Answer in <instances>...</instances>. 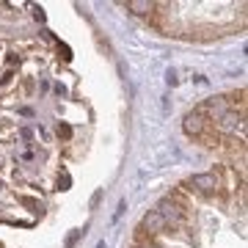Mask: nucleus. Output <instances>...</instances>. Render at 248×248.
<instances>
[{"label": "nucleus", "instance_id": "2", "mask_svg": "<svg viewBox=\"0 0 248 248\" xmlns=\"http://www.w3.org/2000/svg\"><path fill=\"white\" fill-rule=\"evenodd\" d=\"M185 133L187 135H193V138H202L204 135V130H207V119H204V113H202V108H196V110H190V113L185 116Z\"/></svg>", "mask_w": 248, "mask_h": 248}, {"label": "nucleus", "instance_id": "9", "mask_svg": "<svg viewBox=\"0 0 248 248\" xmlns=\"http://www.w3.org/2000/svg\"><path fill=\"white\" fill-rule=\"evenodd\" d=\"M166 80H169V86H177V72L169 69V72H166Z\"/></svg>", "mask_w": 248, "mask_h": 248}, {"label": "nucleus", "instance_id": "8", "mask_svg": "<svg viewBox=\"0 0 248 248\" xmlns=\"http://www.w3.org/2000/svg\"><path fill=\"white\" fill-rule=\"evenodd\" d=\"M58 135H61V138H69L72 127H69V124H58Z\"/></svg>", "mask_w": 248, "mask_h": 248}, {"label": "nucleus", "instance_id": "4", "mask_svg": "<svg viewBox=\"0 0 248 248\" xmlns=\"http://www.w3.org/2000/svg\"><path fill=\"white\" fill-rule=\"evenodd\" d=\"M143 229L149 232V234H157V232L166 229V221H163L157 213H146L143 215Z\"/></svg>", "mask_w": 248, "mask_h": 248}, {"label": "nucleus", "instance_id": "5", "mask_svg": "<svg viewBox=\"0 0 248 248\" xmlns=\"http://www.w3.org/2000/svg\"><path fill=\"white\" fill-rule=\"evenodd\" d=\"M237 124H240V119L234 113H223L221 119L215 122V127H218L221 133H234V130H237Z\"/></svg>", "mask_w": 248, "mask_h": 248}, {"label": "nucleus", "instance_id": "6", "mask_svg": "<svg viewBox=\"0 0 248 248\" xmlns=\"http://www.w3.org/2000/svg\"><path fill=\"white\" fill-rule=\"evenodd\" d=\"M127 9L133 11V14H149L152 9H155V3H149V0H130V3H127Z\"/></svg>", "mask_w": 248, "mask_h": 248}, {"label": "nucleus", "instance_id": "11", "mask_svg": "<svg viewBox=\"0 0 248 248\" xmlns=\"http://www.w3.org/2000/svg\"><path fill=\"white\" fill-rule=\"evenodd\" d=\"M33 17H36V22H45V11L36 9V11H33Z\"/></svg>", "mask_w": 248, "mask_h": 248}, {"label": "nucleus", "instance_id": "3", "mask_svg": "<svg viewBox=\"0 0 248 248\" xmlns=\"http://www.w3.org/2000/svg\"><path fill=\"white\" fill-rule=\"evenodd\" d=\"M190 187H196V190L204 193V196H210V193L218 190V177H215V174H193V177H190Z\"/></svg>", "mask_w": 248, "mask_h": 248}, {"label": "nucleus", "instance_id": "7", "mask_svg": "<svg viewBox=\"0 0 248 248\" xmlns=\"http://www.w3.org/2000/svg\"><path fill=\"white\" fill-rule=\"evenodd\" d=\"M80 234H86V229H75V232H72L69 237H66V246H75V243L80 240Z\"/></svg>", "mask_w": 248, "mask_h": 248}, {"label": "nucleus", "instance_id": "12", "mask_svg": "<svg viewBox=\"0 0 248 248\" xmlns=\"http://www.w3.org/2000/svg\"><path fill=\"white\" fill-rule=\"evenodd\" d=\"M99 199H102V193H94V196H91V207H97Z\"/></svg>", "mask_w": 248, "mask_h": 248}, {"label": "nucleus", "instance_id": "1", "mask_svg": "<svg viewBox=\"0 0 248 248\" xmlns=\"http://www.w3.org/2000/svg\"><path fill=\"white\" fill-rule=\"evenodd\" d=\"M155 213L166 221V226H177L179 221H182V210H179L177 202H171V199H163V202L157 204V210Z\"/></svg>", "mask_w": 248, "mask_h": 248}, {"label": "nucleus", "instance_id": "13", "mask_svg": "<svg viewBox=\"0 0 248 248\" xmlns=\"http://www.w3.org/2000/svg\"><path fill=\"white\" fill-rule=\"evenodd\" d=\"M141 248H155V246H141Z\"/></svg>", "mask_w": 248, "mask_h": 248}, {"label": "nucleus", "instance_id": "10", "mask_svg": "<svg viewBox=\"0 0 248 248\" xmlns=\"http://www.w3.org/2000/svg\"><path fill=\"white\" fill-rule=\"evenodd\" d=\"M66 185H69V177H66V174H63V177H58V187H61V190H66Z\"/></svg>", "mask_w": 248, "mask_h": 248}]
</instances>
